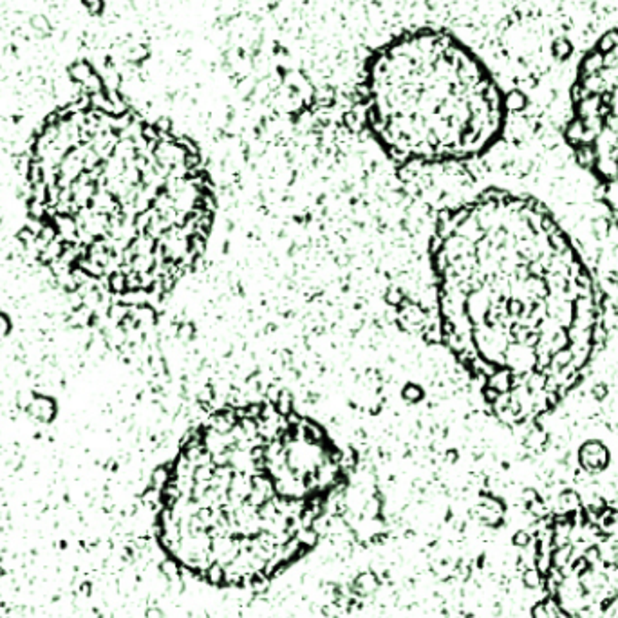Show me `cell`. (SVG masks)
<instances>
[{"label": "cell", "instance_id": "6da1fadb", "mask_svg": "<svg viewBox=\"0 0 618 618\" xmlns=\"http://www.w3.org/2000/svg\"><path fill=\"white\" fill-rule=\"evenodd\" d=\"M431 264L441 342L490 412L523 427L555 411L600 340L598 290L555 217L488 190L441 214Z\"/></svg>", "mask_w": 618, "mask_h": 618}, {"label": "cell", "instance_id": "7a4b0ae2", "mask_svg": "<svg viewBox=\"0 0 618 618\" xmlns=\"http://www.w3.org/2000/svg\"><path fill=\"white\" fill-rule=\"evenodd\" d=\"M351 463L319 421L278 400L221 407L165 466L158 539L216 588H254L316 546Z\"/></svg>", "mask_w": 618, "mask_h": 618}, {"label": "cell", "instance_id": "3957f363", "mask_svg": "<svg viewBox=\"0 0 618 618\" xmlns=\"http://www.w3.org/2000/svg\"><path fill=\"white\" fill-rule=\"evenodd\" d=\"M85 132L75 194L85 266L114 293L163 299L194 271L212 232L216 192L203 154L109 98Z\"/></svg>", "mask_w": 618, "mask_h": 618}, {"label": "cell", "instance_id": "277c9868", "mask_svg": "<svg viewBox=\"0 0 618 618\" xmlns=\"http://www.w3.org/2000/svg\"><path fill=\"white\" fill-rule=\"evenodd\" d=\"M371 136L398 163H450L495 145L507 100L476 53L452 33L405 31L371 54L361 80Z\"/></svg>", "mask_w": 618, "mask_h": 618}, {"label": "cell", "instance_id": "5b68a950", "mask_svg": "<svg viewBox=\"0 0 618 618\" xmlns=\"http://www.w3.org/2000/svg\"><path fill=\"white\" fill-rule=\"evenodd\" d=\"M566 140L618 226V31L604 35L579 67Z\"/></svg>", "mask_w": 618, "mask_h": 618}, {"label": "cell", "instance_id": "8992f818", "mask_svg": "<svg viewBox=\"0 0 618 618\" xmlns=\"http://www.w3.org/2000/svg\"><path fill=\"white\" fill-rule=\"evenodd\" d=\"M573 560V544L557 546L552 553V564L555 569H566Z\"/></svg>", "mask_w": 618, "mask_h": 618}, {"label": "cell", "instance_id": "52a82bcc", "mask_svg": "<svg viewBox=\"0 0 618 618\" xmlns=\"http://www.w3.org/2000/svg\"><path fill=\"white\" fill-rule=\"evenodd\" d=\"M544 575L537 568H528L523 575V582L528 589H537L543 586Z\"/></svg>", "mask_w": 618, "mask_h": 618}, {"label": "cell", "instance_id": "ba28073f", "mask_svg": "<svg viewBox=\"0 0 618 618\" xmlns=\"http://www.w3.org/2000/svg\"><path fill=\"white\" fill-rule=\"evenodd\" d=\"M582 557H584V559L588 560L589 566L597 564V562H602V559H600V550H598V546H589V548H586V552L582 553Z\"/></svg>", "mask_w": 618, "mask_h": 618}, {"label": "cell", "instance_id": "9c48e42d", "mask_svg": "<svg viewBox=\"0 0 618 618\" xmlns=\"http://www.w3.org/2000/svg\"><path fill=\"white\" fill-rule=\"evenodd\" d=\"M530 543H531V539L526 531H519L517 536L514 537V544L519 548H528L530 546Z\"/></svg>", "mask_w": 618, "mask_h": 618}]
</instances>
